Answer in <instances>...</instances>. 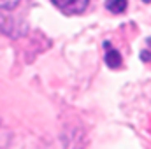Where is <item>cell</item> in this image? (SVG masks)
Masks as SVG:
<instances>
[{
	"mask_svg": "<svg viewBox=\"0 0 151 149\" xmlns=\"http://www.w3.org/2000/svg\"><path fill=\"white\" fill-rule=\"evenodd\" d=\"M88 0H53V5H56L62 12L74 16V14H81L86 7H88Z\"/></svg>",
	"mask_w": 151,
	"mask_h": 149,
	"instance_id": "cell-1",
	"label": "cell"
},
{
	"mask_svg": "<svg viewBox=\"0 0 151 149\" xmlns=\"http://www.w3.org/2000/svg\"><path fill=\"white\" fill-rule=\"evenodd\" d=\"M104 46H106V65L111 67V69H118L121 65V54H119V51L109 47V42H106Z\"/></svg>",
	"mask_w": 151,
	"mask_h": 149,
	"instance_id": "cell-2",
	"label": "cell"
},
{
	"mask_svg": "<svg viewBox=\"0 0 151 149\" xmlns=\"http://www.w3.org/2000/svg\"><path fill=\"white\" fill-rule=\"evenodd\" d=\"M127 5H128V2L127 0H109V2H106V9L107 11H111V12H123L125 9H127Z\"/></svg>",
	"mask_w": 151,
	"mask_h": 149,
	"instance_id": "cell-3",
	"label": "cell"
},
{
	"mask_svg": "<svg viewBox=\"0 0 151 149\" xmlns=\"http://www.w3.org/2000/svg\"><path fill=\"white\" fill-rule=\"evenodd\" d=\"M7 139H9V135H7V132L2 128V121H0V149L7 148Z\"/></svg>",
	"mask_w": 151,
	"mask_h": 149,
	"instance_id": "cell-4",
	"label": "cell"
},
{
	"mask_svg": "<svg viewBox=\"0 0 151 149\" xmlns=\"http://www.w3.org/2000/svg\"><path fill=\"white\" fill-rule=\"evenodd\" d=\"M18 4H19L18 0H12V2H0V7H2V9H14Z\"/></svg>",
	"mask_w": 151,
	"mask_h": 149,
	"instance_id": "cell-5",
	"label": "cell"
},
{
	"mask_svg": "<svg viewBox=\"0 0 151 149\" xmlns=\"http://www.w3.org/2000/svg\"><path fill=\"white\" fill-rule=\"evenodd\" d=\"M141 60H142V62H150L151 60V53L150 51H142V53H141Z\"/></svg>",
	"mask_w": 151,
	"mask_h": 149,
	"instance_id": "cell-6",
	"label": "cell"
}]
</instances>
